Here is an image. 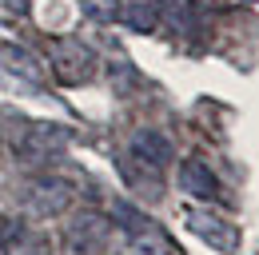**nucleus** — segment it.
Returning a JSON list of instances; mask_svg holds the SVG:
<instances>
[{
  "label": "nucleus",
  "mask_w": 259,
  "mask_h": 255,
  "mask_svg": "<svg viewBox=\"0 0 259 255\" xmlns=\"http://www.w3.org/2000/svg\"><path fill=\"white\" fill-rule=\"evenodd\" d=\"M68 128L64 124H48V120H20L16 132V159L24 163H48L68 148Z\"/></svg>",
  "instance_id": "f257e3e1"
},
{
  "label": "nucleus",
  "mask_w": 259,
  "mask_h": 255,
  "mask_svg": "<svg viewBox=\"0 0 259 255\" xmlns=\"http://www.w3.org/2000/svg\"><path fill=\"white\" fill-rule=\"evenodd\" d=\"M52 76L68 84V88H76V84H88L92 76H96V52L84 44V40H76V36H60L56 44H52Z\"/></svg>",
  "instance_id": "f03ea898"
},
{
  "label": "nucleus",
  "mask_w": 259,
  "mask_h": 255,
  "mask_svg": "<svg viewBox=\"0 0 259 255\" xmlns=\"http://www.w3.org/2000/svg\"><path fill=\"white\" fill-rule=\"evenodd\" d=\"M108 235H112V220L96 211V207H84V211H76L64 227V247L72 255H92L100 251L104 243H108Z\"/></svg>",
  "instance_id": "7ed1b4c3"
},
{
  "label": "nucleus",
  "mask_w": 259,
  "mask_h": 255,
  "mask_svg": "<svg viewBox=\"0 0 259 255\" xmlns=\"http://www.w3.org/2000/svg\"><path fill=\"white\" fill-rule=\"evenodd\" d=\"M0 80L16 84L20 92H40L44 88V64L20 44H0Z\"/></svg>",
  "instance_id": "20e7f679"
},
{
  "label": "nucleus",
  "mask_w": 259,
  "mask_h": 255,
  "mask_svg": "<svg viewBox=\"0 0 259 255\" xmlns=\"http://www.w3.org/2000/svg\"><path fill=\"white\" fill-rule=\"evenodd\" d=\"M184 220H188V231H195L203 243H211V251L231 255L235 247H239V227H231V223L220 220V216L199 211V207H188V211H184Z\"/></svg>",
  "instance_id": "39448f33"
},
{
  "label": "nucleus",
  "mask_w": 259,
  "mask_h": 255,
  "mask_svg": "<svg viewBox=\"0 0 259 255\" xmlns=\"http://www.w3.org/2000/svg\"><path fill=\"white\" fill-rule=\"evenodd\" d=\"M68 203H72V188H68L64 180H56V176L32 180V188H28V207H32L36 216H60V211H68Z\"/></svg>",
  "instance_id": "423d86ee"
},
{
  "label": "nucleus",
  "mask_w": 259,
  "mask_h": 255,
  "mask_svg": "<svg viewBox=\"0 0 259 255\" xmlns=\"http://www.w3.org/2000/svg\"><path fill=\"white\" fill-rule=\"evenodd\" d=\"M120 176H124V184L128 188H136L140 195H148V199H156L160 195V184H163V167H156V163H148V159H140L136 152H124L120 156Z\"/></svg>",
  "instance_id": "0eeeda50"
},
{
  "label": "nucleus",
  "mask_w": 259,
  "mask_h": 255,
  "mask_svg": "<svg viewBox=\"0 0 259 255\" xmlns=\"http://www.w3.org/2000/svg\"><path fill=\"white\" fill-rule=\"evenodd\" d=\"M0 255H52L48 239L36 235L24 220H8L0 227Z\"/></svg>",
  "instance_id": "6e6552de"
},
{
  "label": "nucleus",
  "mask_w": 259,
  "mask_h": 255,
  "mask_svg": "<svg viewBox=\"0 0 259 255\" xmlns=\"http://www.w3.org/2000/svg\"><path fill=\"white\" fill-rule=\"evenodd\" d=\"M180 188L195 195V199H215L220 195V180L211 176V167L203 159H184L180 163Z\"/></svg>",
  "instance_id": "1a4fd4ad"
},
{
  "label": "nucleus",
  "mask_w": 259,
  "mask_h": 255,
  "mask_svg": "<svg viewBox=\"0 0 259 255\" xmlns=\"http://www.w3.org/2000/svg\"><path fill=\"white\" fill-rule=\"evenodd\" d=\"M132 152L140 159H148V163H156V167H167V163H171V144L163 140L160 132H152V128H140V132L132 136Z\"/></svg>",
  "instance_id": "9d476101"
},
{
  "label": "nucleus",
  "mask_w": 259,
  "mask_h": 255,
  "mask_svg": "<svg viewBox=\"0 0 259 255\" xmlns=\"http://www.w3.org/2000/svg\"><path fill=\"white\" fill-rule=\"evenodd\" d=\"M152 4H156V12H160L171 28H192V20H195L192 0H152Z\"/></svg>",
  "instance_id": "9b49d317"
},
{
  "label": "nucleus",
  "mask_w": 259,
  "mask_h": 255,
  "mask_svg": "<svg viewBox=\"0 0 259 255\" xmlns=\"http://www.w3.org/2000/svg\"><path fill=\"white\" fill-rule=\"evenodd\" d=\"M120 16L128 20L132 32H152V28H156V20H160L156 4H148V0H132L128 8H120Z\"/></svg>",
  "instance_id": "f8f14e48"
},
{
  "label": "nucleus",
  "mask_w": 259,
  "mask_h": 255,
  "mask_svg": "<svg viewBox=\"0 0 259 255\" xmlns=\"http://www.w3.org/2000/svg\"><path fill=\"white\" fill-rule=\"evenodd\" d=\"M132 243L140 247V255H171V247H167V239H163L160 231L152 227V223H144V227H136V231H128Z\"/></svg>",
  "instance_id": "ddd939ff"
},
{
  "label": "nucleus",
  "mask_w": 259,
  "mask_h": 255,
  "mask_svg": "<svg viewBox=\"0 0 259 255\" xmlns=\"http://www.w3.org/2000/svg\"><path fill=\"white\" fill-rule=\"evenodd\" d=\"M80 8H84L92 20H100V24H112L124 4H120V0H80Z\"/></svg>",
  "instance_id": "4468645a"
}]
</instances>
